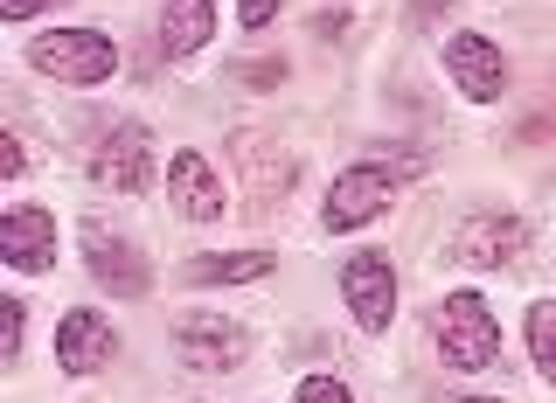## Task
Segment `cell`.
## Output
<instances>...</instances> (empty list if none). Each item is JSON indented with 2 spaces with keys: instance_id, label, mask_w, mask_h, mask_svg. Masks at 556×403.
<instances>
[{
  "instance_id": "24",
  "label": "cell",
  "mask_w": 556,
  "mask_h": 403,
  "mask_svg": "<svg viewBox=\"0 0 556 403\" xmlns=\"http://www.w3.org/2000/svg\"><path fill=\"white\" fill-rule=\"evenodd\" d=\"M473 403H480V396H473Z\"/></svg>"
},
{
  "instance_id": "5",
  "label": "cell",
  "mask_w": 556,
  "mask_h": 403,
  "mask_svg": "<svg viewBox=\"0 0 556 403\" xmlns=\"http://www.w3.org/2000/svg\"><path fill=\"white\" fill-rule=\"evenodd\" d=\"M174 355L195 376H223L251 355V335H243L237 320H223V313H181V320H174Z\"/></svg>"
},
{
  "instance_id": "17",
  "label": "cell",
  "mask_w": 556,
  "mask_h": 403,
  "mask_svg": "<svg viewBox=\"0 0 556 403\" xmlns=\"http://www.w3.org/2000/svg\"><path fill=\"white\" fill-rule=\"evenodd\" d=\"M22 300H0V362H8V369H14V362H22Z\"/></svg>"
},
{
  "instance_id": "21",
  "label": "cell",
  "mask_w": 556,
  "mask_h": 403,
  "mask_svg": "<svg viewBox=\"0 0 556 403\" xmlns=\"http://www.w3.org/2000/svg\"><path fill=\"white\" fill-rule=\"evenodd\" d=\"M22 167H28V153H22V139L8 133V139H0V174H8V181H14V174H22Z\"/></svg>"
},
{
  "instance_id": "16",
  "label": "cell",
  "mask_w": 556,
  "mask_h": 403,
  "mask_svg": "<svg viewBox=\"0 0 556 403\" xmlns=\"http://www.w3.org/2000/svg\"><path fill=\"white\" fill-rule=\"evenodd\" d=\"M529 355H535V369L556 382V300L529 306Z\"/></svg>"
},
{
  "instance_id": "1",
  "label": "cell",
  "mask_w": 556,
  "mask_h": 403,
  "mask_svg": "<svg viewBox=\"0 0 556 403\" xmlns=\"http://www.w3.org/2000/svg\"><path fill=\"white\" fill-rule=\"evenodd\" d=\"M431 335H439L445 369H459V376H480V369L501 362V327H494V313H486L480 292H452L439 306V320H431Z\"/></svg>"
},
{
  "instance_id": "2",
  "label": "cell",
  "mask_w": 556,
  "mask_h": 403,
  "mask_svg": "<svg viewBox=\"0 0 556 403\" xmlns=\"http://www.w3.org/2000/svg\"><path fill=\"white\" fill-rule=\"evenodd\" d=\"M28 63L49 70V77H63V84H104L118 70V42L98 35V28H49V35L28 42Z\"/></svg>"
},
{
  "instance_id": "14",
  "label": "cell",
  "mask_w": 556,
  "mask_h": 403,
  "mask_svg": "<svg viewBox=\"0 0 556 403\" xmlns=\"http://www.w3.org/2000/svg\"><path fill=\"white\" fill-rule=\"evenodd\" d=\"M216 35V0H167L161 8V56H195Z\"/></svg>"
},
{
  "instance_id": "10",
  "label": "cell",
  "mask_w": 556,
  "mask_h": 403,
  "mask_svg": "<svg viewBox=\"0 0 556 403\" xmlns=\"http://www.w3.org/2000/svg\"><path fill=\"white\" fill-rule=\"evenodd\" d=\"M445 70H452V84H459L473 104H494L501 91H508V63H501V49L486 42V35H473V28H459L445 42Z\"/></svg>"
},
{
  "instance_id": "22",
  "label": "cell",
  "mask_w": 556,
  "mask_h": 403,
  "mask_svg": "<svg viewBox=\"0 0 556 403\" xmlns=\"http://www.w3.org/2000/svg\"><path fill=\"white\" fill-rule=\"evenodd\" d=\"M56 8V0H0V22H28V14Z\"/></svg>"
},
{
  "instance_id": "9",
  "label": "cell",
  "mask_w": 556,
  "mask_h": 403,
  "mask_svg": "<svg viewBox=\"0 0 556 403\" xmlns=\"http://www.w3.org/2000/svg\"><path fill=\"white\" fill-rule=\"evenodd\" d=\"M521 251H529V230H521V216H501V209L466 216L459 237H452V257H459V265H515Z\"/></svg>"
},
{
  "instance_id": "20",
  "label": "cell",
  "mask_w": 556,
  "mask_h": 403,
  "mask_svg": "<svg viewBox=\"0 0 556 403\" xmlns=\"http://www.w3.org/2000/svg\"><path fill=\"white\" fill-rule=\"evenodd\" d=\"M271 14H278V0H237V22L243 28H265Z\"/></svg>"
},
{
  "instance_id": "11",
  "label": "cell",
  "mask_w": 556,
  "mask_h": 403,
  "mask_svg": "<svg viewBox=\"0 0 556 403\" xmlns=\"http://www.w3.org/2000/svg\"><path fill=\"white\" fill-rule=\"evenodd\" d=\"M0 257L14 272H49V257H56V216L35 202H14L0 216Z\"/></svg>"
},
{
  "instance_id": "13",
  "label": "cell",
  "mask_w": 556,
  "mask_h": 403,
  "mask_svg": "<svg viewBox=\"0 0 556 403\" xmlns=\"http://www.w3.org/2000/svg\"><path fill=\"white\" fill-rule=\"evenodd\" d=\"M167 196H174V209H181L188 223H216L223 216V181H216V167H208L202 153H174L167 161Z\"/></svg>"
},
{
  "instance_id": "15",
  "label": "cell",
  "mask_w": 556,
  "mask_h": 403,
  "mask_svg": "<svg viewBox=\"0 0 556 403\" xmlns=\"http://www.w3.org/2000/svg\"><path fill=\"white\" fill-rule=\"evenodd\" d=\"M271 251H230V257H195L188 265V286H237V278H265Z\"/></svg>"
},
{
  "instance_id": "4",
  "label": "cell",
  "mask_w": 556,
  "mask_h": 403,
  "mask_svg": "<svg viewBox=\"0 0 556 403\" xmlns=\"http://www.w3.org/2000/svg\"><path fill=\"white\" fill-rule=\"evenodd\" d=\"M91 181L112 188V196H147V181H153V139H147V126H132V118L104 126L98 147H91Z\"/></svg>"
},
{
  "instance_id": "12",
  "label": "cell",
  "mask_w": 556,
  "mask_h": 403,
  "mask_svg": "<svg viewBox=\"0 0 556 403\" xmlns=\"http://www.w3.org/2000/svg\"><path fill=\"white\" fill-rule=\"evenodd\" d=\"M118 355V335H112V320L91 306H77V313H63V327H56V362L70 376H98L104 362Z\"/></svg>"
},
{
  "instance_id": "7",
  "label": "cell",
  "mask_w": 556,
  "mask_h": 403,
  "mask_svg": "<svg viewBox=\"0 0 556 403\" xmlns=\"http://www.w3.org/2000/svg\"><path fill=\"white\" fill-rule=\"evenodd\" d=\"M237 167H243V181H251V209L257 216H271L278 202L292 196V153L278 147V139H265V133H237Z\"/></svg>"
},
{
  "instance_id": "19",
  "label": "cell",
  "mask_w": 556,
  "mask_h": 403,
  "mask_svg": "<svg viewBox=\"0 0 556 403\" xmlns=\"http://www.w3.org/2000/svg\"><path fill=\"white\" fill-rule=\"evenodd\" d=\"M237 84H286V63H237Z\"/></svg>"
},
{
  "instance_id": "3",
  "label": "cell",
  "mask_w": 556,
  "mask_h": 403,
  "mask_svg": "<svg viewBox=\"0 0 556 403\" xmlns=\"http://www.w3.org/2000/svg\"><path fill=\"white\" fill-rule=\"evenodd\" d=\"M404 174H417V161L404 167H382V161H362V167H348L334 188H327V209H320V223L327 230H362L369 216H382V209L396 202V181Z\"/></svg>"
},
{
  "instance_id": "18",
  "label": "cell",
  "mask_w": 556,
  "mask_h": 403,
  "mask_svg": "<svg viewBox=\"0 0 556 403\" xmlns=\"http://www.w3.org/2000/svg\"><path fill=\"white\" fill-rule=\"evenodd\" d=\"M300 403H355V396H348V382H334V376H306Z\"/></svg>"
},
{
  "instance_id": "6",
  "label": "cell",
  "mask_w": 556,
  "mask_h": 403,
  "mask_svg": "<svg viewBox=\"0 0 556 403\" xmlns=\"http://www.w3.org/2000/svg\"><path fill=\"white\" fill-rule=\"evenodd\" d=\"M341 292H348V313H355L369 335L396 320V272H390V251H355L341 265Z\"/></svg>"
},
{
  "instance_id": "8",
  "label": "cell",
  "mask_w": 556,
  "mask_h": 403,
  "mask_svg": "<svg viewBox=\"0 0 556 403\" xmlns=\"http://www.w3.org/2000/svg\"><path fill=\"white\" fill-rule=\"evenodd\" d=\"M84 257H91V278L112 300H139V292L153 286V272H147V257H139V243L132 237H112V230H84Z\"/></svg>"
},
{
  "instance_id": "23",
  "label": "cell",
  "mask_w": 556,
  "mask_h": 403,
  "mask_svg": "<svg viewBox=\"0 0 556 403\" xmlns=\"http://www.w3.org/2000/svg\"><path fill=\"white\" fill-rule=\"evenodd\" d=\"M313 35H320V42H334V35H348V14L334 8V14H313Z\"/></svg>"
}]
</instances>
